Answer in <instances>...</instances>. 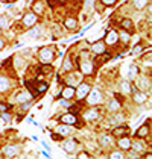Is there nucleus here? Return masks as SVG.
Returning <instances> with one entry per match:
<instances>
[{
    "label": "nucleus",
    "mask_w": 152,
    "mask_h": 159,
    "mask_svg": "<svg viewBox=\"0 0 152 159\" xmlns=\"http://www.w3.org/2000/svg\"><path fill=\"white\" fill-rule=\"evenodd\" d=\"M53 50L52 49H47V47H44V49H41V52H40V59L44 62V64H49V62H52L53 61Z\"/></svg>",
    "instance_id": "1"
},
{
    "label": "nucleus",
    "mask_w": 152,
    "mask_h": 159,
    "mask_svg": "<svg viewBox=\"0 0 152 159\" xmlns=\"http://www.w3.org/2000/svg\"><path fill=\"white\" fill-rule=\"evenodd\" d=\"M102 102V92L99 89H93L90 97H88V103L90 105H96V103H101Z\"/></svg>",
    "instance_id": "2"
},
{
    "label": "nucleus",
    "mask_w": 152,
    "mask_h": 159,
    "mask_svg": "<svg viewBox=\"0 0 152 159\" xmlns=\"http://www.w3.org/2000/svg\"><path fill=\"white\" fill-rule=\"evenodd\" d=\"M20 152V147L18 146H6L3 149V155L8 156V158H12V156H17Z\"/></svg>",
    "instance_id": "3"
},
{
    "label": "nucleus",
    "mask_w": 152,
    "mask_h": 159,
    "mask_svg": "<svg viewBox=\"0 0 152 159\" xmlns=\"http://www.w3.org/2000/svg\"><path fill=\"white\" fill-rule=\"evenodd\" d=\"M88 92H90V85L88 83H81L78 91H75V96H78V99H84Z\"/></svg>",
    "instance_id": "4"
},
{
    "label": "nucleus",
    "mask_w": 152,
    "mask_h": 159,
    "mask_svg": "<svg viewBox=\"0 0 152 159\" xmlns=\"http://www.w3.org/2000/svg\"><path fill=\"white\" fill-rule=\"evenodd\" d=\"M37 14L35 12H29V14H26L25 15V18H23V24L26 26V27H29V26H32L34 23H37Z\"/></svg>",
    "instance_id": "5"
},
{
    "label": "nucleus",
    "mask_w": 152,
    "mask_h": 159,
    "mask_svg": "<svg viewBox=\"0 0 152 159\" xmlns=\"http://www.w3.org/2000/svg\"><path fill=\"white\" fill-rule=\"evenodd\" d=\"M63 149H64L67 153H73L75 149H76V141H73V139H67V141H64Z\"/></svg>",
    "instance_id": "6"
},
{
    "label": "nucleus",
    "mask_w": 152,
    "mask_h": 159,
    "mask_svg": "<svg viewBox=\"0 0 152 159\" xmlns=\"http://www.w3.org/2000/svg\"><path fill=\"white\" fill-rule=\"evenodd\" d=\"M146 92H142V91H134V102L135 103H145L146 102Z\"/></svg>",
    "instance_id": "7"
},
{
    "label": "nucleus",
    "mask_w": 152,
    "mask_h": 159,
    "mask_svg": "<svg viewBox=\"0 0 152 159\" xmlns=\"http://www.w3.org/2000/svg\"><path fill=\"white\" fill-rule=\"evenodd\" d=\"M81 70H82V73H85V74H91V73H93V64H91L90 61H85V62L81 64Z\"/></svg>",
    "instance_id": "8"
},
{
    "label": "nucleus",
    "mask_w": 152,
    "mask_h": 159,
    "mask_svg": "<svg viewBox=\"0 0 152 159\" xmlns=\"http://www.w3.org/2000/svg\"><path fill=\"white\" fill-rule=\"evenodd\" d=\"M75 86H72V85H70V86H66V88H64V89H63V97H64V99H72V97H73V96H75Z\"/></svg>",
    "instance_id": "9"
},
{
    "label": "nucleus",
    "mask_w": 152,
    "mask_h": 159,
    "mask_svg": "<svg viewBox=\"0 0 152 159\" xmlns=\"http://www.w3.org/2000/svg\"><path fill=\"white\" fill-rule=\"evenodd\" d=\"M61 121L66 124H76V115L75 114H66L61 117Z\"/></svg>",
    "instance_id": "10"
},
{
    "label": "nucleus",
    "mask_w": 152,
    "mask_h": 159,
    "mask_svg": "<svg viewBox=\"0 0 152 159\" xmlns=\"http://www.w3.org/2000/svg\"><path fill=\"white\" fill-rule=\"evenodd\" d=\"M119 147H120L122 150H129V149H131V141H129V138H120V139H119Z\"/></svg>",
    "instance_id": "11"
},
{
    "label": "nucleus",
    "mask_w": 152,
    "mask_h": 159,
    "mask_svg": "<svg viewBox=\"0 0 152 159\" xmlns=\"http://www.w3.org/2000/svg\"><path fill=\"white\" fill-rule=\"evenodd\" d=\"M119 40V35L114 32V31H111V32H108V35H107V38H105V41H107V44H110V45H113V44H116V41Z\"/></svg>",
    "instance_id": "12"
},
{
    "label": "nucleus",
    "mask_w": 152,
    "mask_h": 159,
    "mask_svg": "<svg viewBox=\"0 0 152 159\" xmlns=\"http://www.w3.org/2000/svg\"><path fill=\"white\" fill-rule=\"evenodd\" d=\"M99 117V111L97 109H90V111H87L85 114H84V118L85 120H94Z\"/></svg>",
    "instance_id": "13"
},
{
    "label": "nucleus",
    "mask_w": 152,
    "mask_h": 159,
    "mask_svg": "<svg viewBox=\"0 0 152 159\" xmlns=\"http://www.w3.org/2000/svg\"><path fill=\"white\" fill-rule=\"evenodd\" d=\"M93 52L96 55H104L105 53V45L102 42H96V44H93Z\"/></svg>",
    "instance_id": "14"
},
{
    "label": "nucleus",
    "mask_w": 152,
    "mask_h": 159,
    "mask_svg": "<svg viewBox=\"0 0 152 159\" xmlns=\"http://www.w3.org/2000/svg\"><path fill=\"white\" fill-rule=\"evenodd\" d=\"M140 88L142 89H151V79L149 78H142L140 79Z\"/></svg>",
    "instance_id": "15"
},
{
    "label": "nucleus",
    "mask_w": 152,
    "mask_h": 159,
    "mask_svg": "<svg viewBox=\"0 0 152 159\" xmlns=\"http://www.w3.org/2000/svg\"><path fill=\"white\" fill-rule=\"evenodd\" d=\"M32 8H34V12H35V14H43V11H44V3L38 0V2L34 3Z\"/></svg>",
    "instance_id": "16"
},
{
    "label": "nucleus",
    "mask_w": 152,
    "mask_h": 159,
    "mask_svg": "<svg viewBox=\"0 0 152 159\" xmlns=\"http://www.w3.org/2000/svg\"><path fill=\"white\" fill-rule=\"evenodd\" d=\"M131 147L135 150V153H142V152H145V146H143L142 143H139V141L131 143Z\"/></svg>",
    "instance_id": "17"
},
{
    "label": "nucleus",
    "mask_w": 152,
    "mask_h": 159,
    "mask_svg": "<svg viewBox=\"0 0 152 159\" xmlns=\"http://www.w3.org/2000/svg\"><path fill=\"white\" fill-rule=\"evenodd\" d=\"M148 133H149V127H148L146 124H143V126L140 127V130L137 132V136H139V138H145Z\"/></svg>",
    "instance_id": "18"
},
{
    "label": "nucleus",
    "mask_w": 152,
    "mask_h": 159,
    "mask_svg": "<svg viewBox=\"0 0 152 159\" xmlns=\"http://www.w3.org/2000/svg\"><path fill=\"white\" fill-rule=\"evenodd\" d=\"M8 88H9V82H8V79L0 76V92H5Z\"/></svg>",
    "instance_id": "19"
},
{
    "label": "nucleus",
    "mask_w": 152,
    "mask_h": 159,
    "mask_svg": "<svg viewBox=\"0 0 152 159\" xmlns=\"http://www.w3.org/2000/svg\"><path fill=\"white\" fill-rule=\"evenodd\" d=\"M137 74H139V68L135 67V65H131V68H129V73H128V78L131 80H134L137 78Z\"/></svg>",
    "instance_id": "20"
},
{
    "label": "nucleus",
    "mask_w": 152,
    "mask_h": 159,
    "mask_svg": "<svg viewBox=\"0 0 152 159\" xmlns=\"http://www.w3.org/2000/svg\"><path fill=\"white\" fill-rule=\"evenodd\" d=\"M148 5V0H134V8L135 9H143Z\"/></svg>",
    "instance_id": "21"
},
{
    "label": "nucleus",
    "mask_w": 152,
    "mask_h": 159,
    "mask_svg": "<svg viewBox=\"0 0 152 159\" xmlns=\"http://www.w3.org/2000/svg\"><path fill=\"white\" fill-rule=\"evenodd\" d=\"M58 133H59L61 136H67V135L70 133V129H69L67 126H59V127H58Z\"/></svg>",
    "instance_id": "22"
},
{
    "label": "nucleus",
    "mask_w": 152,
    "mask_h": 159,
    "mask_svg": "<svg viewBox=\"0 0 152 159\" xmlns=\"http://www.w3.org/2000/svg\"><path fill=\"white\" fill-rule=\"evenodd\" d=\"M99 143H101V146L107 147V146H110V144H111V138H110L108 135H104V136L99 139Z\"/></svg>",
    "instance_id": "23"
},
{
    "label": "nucleus",
    "mask_w": 152,
    "mask_h": 159,
    "mask_svg": "<svg viewBox=\"0 0 152 159\" xmlns=\"http://www.w3.org/2000/svg\"><path fill=\"white\" fill-rule=\"evenodd\" d=\"M122 91H123L125 94H129V92L132 91L131 83H129V82H122Z\"/></svg>",
    "instance_id": "24"
},
{
    "label": "nucleus",
    "mask_w": 152,
    "mask_h": 159,
    "mask_svg": "<svg viewBox=\"0 0 152 159\" xmlns=\"http://www.w3.org/2000/svg\"><path fill=\"white\" fill-rule=\"evenodd\" d=\"M76 24H78V23H76L75 18H67V20H66V27H67V29H75Z\"/></svg>",
    "instance_id": "25"
},
{
    "label": "nucleus",
    "mask_w": 152,
    "mask_h": 159,
    "mask_svg": "<svg viewBox=\"0 0 152 159\" xmlns=\"http://www.w3.org/2000/svg\"><path fill=\"white\" fill-rule=\"evenodd\" d=\"M108 108H110V111H119V109H120V102L113 100V102L108 105Z\"/></svg>",
    "instance_id": "26"
},
{
    "label": "nucleus",
    "mask_w": 152,
    "mask_h": 159,
    "mask_svg": "<svg viewBox=\"0 0 152 159\" xmlns=\"http://www.w3.org/2000/svg\"><path fill=\"white\" fill-rule=\"evenodd\" d=\"M29 97H31V96H29L28 92H21L20 96H17V99H15V100H17V102H20V103H23V102H26Z\"/></svg>",
    "instance_id": "27"
},
{
    "label": "nucleus",
    "mask_w": 152,
    "mask_h": 159,
    "mask_svg": "<svg viewBox=\"0 0 152 159\" xmlns=\"http://www.w3.org/2000/svg\"><path fill=\"white\" fill-rule=\"evenodd\" d=\"M40 34H41V29L37 26V27H34V29L29 32V37H31V38H37V37H40Z\"/></svg>",
    "instance_id": "28"
},
{
    "label": "nucleus",
    "mask_w": 152,
    "mask_h": 159,
    "mask_svg": "<svg viewBox=\"0 0 152 159\" xmlns=\"http://www.w3.org/2000/svg\"><path fill=\"white\" fill-rule=\"evenodd\" d=\"M9 26V21L6 17H0V29H8Z\"/></svg>",
    "instance_id": "29"
},
{
    "label": "nucleus",
    "mask_w": 152,
    "mask_h": 159,
    "mask_svg": "<svg viewBox=\"0 0 152 159\" xmlns=\"http://www.w3.org/2000/svg\"><path fill=\"white\" fill-rule=\"evenodd\" d=\"M119 38H120V40H122V41H123V42H125V44H126V42H129V34L123 31V32H120V35H119Z\"/></svg>",
    "instance_id": "30"
},
{
    "label": "nucleus",
    "mask_w": 152,
    "mask_h": 159,
    "mask_svg": "<svg viewBox=\"0 0 152 159\" xmlns=\"http://www.w3.org/2000/svg\"><path fill=\"white\" fill-rule=\"evenodd\" d=\"M126 132H128V129H126V127H117V129L114 130V135L120 136V135H125Z\"/></svg>",
    "instance_id": "31"
},
{
    "label": "nucleus",
    "mask_w": 152,
    "mask_h": 159,
    "mask_svg": "<svg viewBox=\"0 0 152 159\" xmlns=\"http://www.w3.org/2000/svg\"><path fill=\"white\" fill-rule=\"evenodd\" d=\"M93 5H94V0H85V11L87 12L93 11Z\"/></svg>",
    "instance_id": "32"
},
{
    "label": "nucleus",
    "mask_w": 152,
    "mask_h": 159,
    "mask_svg": "<svg viewBox=\"0 0 152 159\" xmlns=\"http://www.w3.org/2000/svg\"><path fill=\"white\" fill-rule=\"evenodd\" d=\"M122 27L123 29H131L132 27V21L131 20H123L122 21Z\"/></svg>",
    "instance_id": "33"
},
{
    "label": "nucleus",
    "mask_w": 152,
    "mask_h": 159,
    "mask_svg": "<svg viewBox=\"0 0 152 159\" xmlns=\"http://www.w3.org/2000/svg\"><path fill=\"white\" fill-rule=\"evenodd\" d=\"M78 80H81V76L79 74H76V76H72V79H69V83L72 85V86H75V83Z\"/></svg>",
    "instance_id": "34"
},
{
    "label": "nucleus",
    "mask_w": 152,
    "mask_h": 159,
    "mask_svg": "<svg viewBox=\"0 0 152 159\" xmlns=\"http://www.w3.org/2000/svg\"><path fill=\"white\" fill-rule=\"evenodd\" d=\"M72 68H73V65H72V62H70V61L67 59V61L64 62V70H66V71H70Z\"/></svg>",
    "instance_id": "35"
},
{
    "label": "nucleus",
    "mask_w": 152,
    "mask_h": 159,
    "mask_svg": "<svg viewBox=\"0 0 152 159\" xmlns=\"http://www.w3.org/2000/svg\"><path fill=\"white\" fill-rule=\"evenodd\" d=\"M47 89V83H40V86H38V94L40 92H44Z\"/></svg>",
    "instance_id": "36"
},
{
    "label": "nucleus",
    "mask_w": 152,
    "mask_h": 159,
    "mask_svg": "<svg viewBox=\"0 0 152 159\" xmlns=\"http://www.w3.org/2000/svg\"><path fill=\"white\" fill-rule=\"evenodd\" d=\"M122 120H123V118H122L120 115H117L116 118H111V120H110V123H111V124H117V123H120Z\"/></svg>",
    "instance_id": "37"
},
{
    "label": "nucleus",
    "mask_w": 152,
    "mask_h": 159,
    "mask_svg": "<svg viewBox=\"0 0 152 159\" xmlns=\"http://www.w3.org/2000/svg\"><path fill=\"white\" fill-rule=\"evenodd\" d=\"M2 117H3V120H5V121H11V115H9V114H8L6 111H3Z\"/></svg>",
    "instance_id": "38"
},
{
    "label": "nucleus",
    "mask_w": 152,
    "mask_h": 159,
    "mask_svg": "<svg viewBox=\"0 0 152 159\" xmlns=\"http://www.w3.org/2000/svg\"><path fill=\"white\" fill-rule=\"evenodd\" d=\"M111 158H123V153H120V152H114V153H111Z\"/></svg>",
    "instance_id": "39"
},
{
    "label": "nucleus",
    "mask_w": 152,
    "mask_h": 159,
    "mask_svg": "<svg viewBox=\"0 0 152 159\" xmlns=\"http://www.w3.org/2000/svg\"><path fill=\"white\" fill-rule=\"evenodd\" d=\"M104 2V5H107V6H111V5H114L117 0H102Z\"/></svg>",
    "instance_id": "40"
},
{
    "label": "nucleus",
    "mask_w": 152,
    "mask_h": 159,
    "mask_svg": "<svg viewBox=\"0 0 152 159\" xmlns=\"http://www.w3.org/2000/svg\"><path fill=\"white\" fill-rule=\"evenodd\" d=\"M59 103H61V105H63V106H66V108H70V103H69V102H67V99H63V100H61V102H59Z\"/></svg>",
    "instance_id": "41"
},
{
    "label": "nucleus",
    "mask_w": 152,
    "mask_h": 159,
    "mask_svg": "<svg viewBox=\"0 0 152 159\" xmlns=\"http://www.w3.org/2000/svg\"><path fill=\"white\" fill-rule=\"evenodd\" d=\"M142 50H143V47H142V45H137V47H135V49H134V50H132V52H134V53H135V55H139V53H140V52H142Z\"/></svg>",
    "instance_id": "42"
},
{
    "label": "nucleus",
    "mask_w": 152,
    "mask_h": 159,
    "mask_svg": "<svg viewBox=\"0 0 152 159\" xmlns=\"http://www.w3.org/2000/svg\"><path fill=\"white\" fill-rule=\"evenodd\" d=\"M31 106H32V102H28L26 105H23V111H28Z\"/></svg>",
    "instance_id": "43"
},
{
    "label": "nucleus",
    "mask_w": 152,
    "mask_h": 159,
    "mask_svg": "<svg viewBox=\"0 0 152 159\" xmlns=\"http://www.w3.org/2000/svg\"><path fill=\"white\" fill-rule=\"evenodd\" d=\"M6 109H8V106L3 105V103H0V111H6Z\"/></svg>",
    "instance_id": "44"
},
{
    "label": "nucleus",
    "mask_w": 152,
    "mask_h": 159,
    "mask_svg": "<svg viewBox=\"0 0 152 159\" xmlns=\"http://www.w3.org/2000/svg\"><path fill=\"white\" fill-rule=\"evenodd\" d=\"M88 156H90L88 153H81V155H79V158H88Z\"/></svg>",
    "instance_id": "45"
},
{
    "label": "nucleus",
    "mask_w": 152,
    "mask_h": 159,
    "mask_svg": "<svg viewBox=\"0 0 152 159\" xmlns=\"http://www.w3.org/2000/svg\"><path fill=\"white\" fill-rule=\"evenodd\" d=\"M3 47H5V41H3V40H0V50H2Z\"/></svg>",
    "instance_id": "46"
},
{
    "label": "nucleus",
    "mask_w": 152,
    "mask_h": 159,
    "mask_svg": "<svg viewBox=\"0 0 152 159\" xmlns=\"http://www.w3.org/2000/svg\"><path fill=\"white\" fill-rule=\"evenodd\" d=\"M129 156H131V158H137V156H139V155H137V153H135V152H134V153H129Z\"/></svg>",
    "instance_id": "47"
},
{
    "label": "nucleus",
    "mask_w": 152,
    "mask_h": 159,
    "mask_svg": "<svg viewBox=\"0 0 152 159\" xmlns=\"http://www.w3.org/2000/svg\"><path fill=\"white\" fill-rule=\"evenodd\" d=\"M0 31H2V29H0Z\"/></svg>",
    "instance_id": "48"
}]
</instances>
